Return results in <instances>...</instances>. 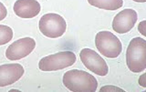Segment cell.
Returning <instances> with one entry per match:
<instances>
[{
  "mask_svg": "<svg viewBox=\"0 0 146 92\" xmlns=\"http://www.w3.org/2000/svg\"><path fill=\"white\" fill-rule=\"evenodd\" d=\"M63 84L66 88L73 92H94L97 90L98 81L90 73L71 69L63 75Z\"/></svg>",
  "mask_w": 146,
  "mask_h": 92,
  "instance_id": "1",
  "label": "cell"
},
{
  "mask_svg": "<svg viewBox=\"0 0 146 92\" xmlns=\"http://www.w3.org/2000/svg\"><path fill=\"white\" fill-rule=\"evenodd\" d=\"M126 64L133 73H141L146 68V40L143 38H132L127 48Z\"/></svg>",
  "mask_w": 146,
  "mask_h": 92,
  "instance_id": "2",
  "label": "cell"
},
{
  "mask_svg": "<svg viewBox=\"0 0 146 92\" xmlns=\"http://www.w3.org/2000/svg\"><path fill=\"white\" fill-rule=\"evenodd\" d=\"M96 48L104 57L115 58L120 56L122 45L120 39L110 31H100L95 36Z\"/></svg>",
  "mask_w": 146,
  "mask_h": 92,
  "instance_id": "3",
  "label": "cell"
},
{
  "mask_svg": "<svg viewBox=\"0 0 146 92\" xmlns=\"http://www.w3.org/2000/svg\"><path fill=\"white\" fill-rule=\"evenodd\" d=\"M38 27L45 36L58 38L66 32L67 23L61 16L55 13H48L40 18Z\"/></svg>",
  "mask_w": 146,
  "mask_h": 92,
  "instance_id": "4",
  "label": "cell"
},
{
  "mask_svg": "<svg viewBox=\"0 0 146 92\" xmlns=\"http://www.w3.org/2000/svg\"><path fill=\"white\" fill-rule=\"evenodd\" d=\"M77 60L76 55L72 51H61L41 58L38 68L42 71H56L70 67Z\"/></svg>",
  "mask_w": 146,
  "mask_h": 92,
  "instance_id": "5",
  "label": "cell"
},
{
  "mask_svg": "<svg viewBox=\"0 0 146 92\" xmlns=\"http://www.w3.org/2000/svg\"><path fill=\"white\" fill-rule=\"evenodd\" d=\"M80 57L84 66L96 75L104 77L108 74L109 68L106 61L94 50L83 48L80 53Z\"/></svg>",
  "mask_w": 146,
  "mask_h": 92,
  "instance_id": "6",
  "label": "cell"
},
{
  "mask_svg": "<svg viewBox=\"0 0 146 92\" xmlns=\"http://www.w3.org/2000/svg\"><path fill=\"white\" fill-rule=\"evenodd\" d=\"M36 47V42L31 38H23L11 44L6 51V57L10 60H18L33 51Z\"/></svg>",
  "mask_w": 146,
  "mask_h": 92,
  "instance_id": "7",
  "label": "cell"
},
{
  "mask_svg": "<svg viewBox=\"0 0 146 92\" xmlns=\"http://www.w3.org/2000/svg\"><path fill=\"white\" fill-rule=\"evenodd\" d=\"M137 17V13L133 9H124L114 17L112 28L119 34L127 33L135 26Z\"/></svg>",
  "mask_w": 146,
  "mask_h": 92,
  "instance_id": "8",
  "label": "cell"
},
{
  "mask_svg": "<svg viewBox=\"0 0 146 92\" xmlns=\"http://www.w3.org/2000/svg\"><path fill=\"white\" fill-rule=\"evenodd\" d=\"M24 75V68L20 64H5L0 66V88L14 84Z\"/></svg>",
  "mask_w": 146,
  "mask_h": 92,
  "instance_id": "9",
  "label": "cell"
},
{
  "mask_svg": "<svg viewBox=\"0 0 146 92\" xmlns=\"http://www.w3.org/2000/svg\"><path fill=\"white\" fill-rule=\"evenodd\" d=\"M14 12L21 18H33L40 12V4L36 0H17L14 4Z\"/></svg>",
  "mask_w": 146,
  "mask_h": 92,
  "instance_id": "10",
  "label": "cell"
},
{
  "mask_svg": "<svg viewBox=\"0 0 146 92\" xmlns=\"http://www.w3.org/2000/svg\"><path fill=\"white\" fill-rule=\"evenodd\" d=\"M90 5L105 10H117L122 7V0H88Z\"/></svg>",
  "mask_w": 146,
  "mask_h": 92,
  "instance_id": "11",
  "label": "cell"
},
{
  "mask_svg": "<svg viewBox=\"0 0 146 92\" xmlns=\"http://www.w3.org/2000/svg\"><path fill=\"white\" fill-rule=\"evenodd\" d=\"M13 38V30L6 25H0V46L8 43Z\"/></svg>",
  "mask_w": 146,
  "mask_h": 92,
  "instance_id": "12",
  "label": "cell"
},
{
  "mask_svg": "<svg viewBox=\"0 0 146 92\" xmlns=\"http://www.w3.org/2000/svg\"><path fill=\"white\" fill-rule=\"evenodd\" d=\"M100 92H111V91H113V92H116V91L124 92V90H123V89L118 88V87H115V86H104L100 89Z\"/></svg>",
  "mask_w": 146,
  "mask_h": 92,
  "instance_id": "13",
  "label": "cell"
},
{
  "mask_svg": "<svg viewBox=\"0 0 146 92\" xmlns=\"http://www.w3.org/2000/svg\"><path fill=\"white\" fill-rule=\"evenodd\" d=\"M7 10L6 7H5L4 5L0 2V21L5 19L6 17H7Z\"/></svg>",
  "mask_w": 146,
  "mask_h": 92,
  "instance_id": "14",
  "label": "cell"
},
{
  "mask_svg": "<svg viewBox=\"0 0 146 92\" xmlns=\"http://www.w3.org/2000/svg\"><path fill=\"white\" fill-rule=\"evenodd\" d=\"M145 24H146V21H145V20L141 21V24L139 25V27H138L139 31H140L141 33L143 34V36H145V31H144V29H145Z\"/></svg>",
  "mask_w": 146,
  "mask_h": 92,
  "instance_id": "15",
  "label": "cell"
},
{
  "mask_svg": "<svg viewBox=\"0 0 146 92\" xmlns=\"http://www.w3.org/2000/svg\"><path fill=\"white\" fill-rule=\"evenodd\" d=\"M133 1H135V2H141V3H144L146 0H133Z\"/></svg>",
  "mask_w": 146,
  "mask_h": 92,
  "instance_id": "16",
  "label": "cell"
}]
</instances>
